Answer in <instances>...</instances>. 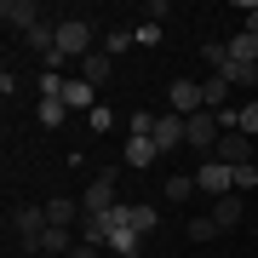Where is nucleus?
<instances>
[{"label":"nucleus","instance_id":"nucleus-4","mask_svg":"<svg viewBox=\"0 0 258 258\" xmlns=\"http://www.w3.org/2000/svg\"><path fill=\"white\" fill-rule=\"evenodd\" d=\"M195 189L212 195V201H218V195H230V189H235V166H224V161H201V172H195Z\"/></svg>","mask_w":258,"mask_h":258},{"label":"nucleus","instance_id":"nucleus-22","mask_svg":"<svg viewBox=\"0 0 258 258\" xmlns=\"http://www.w3.org/2000/svg\"><path fill=\"white\" fill-rule=\"evenodd\" d=\"M155 120H161V109H138L126 126H132V138H155Z\"/></svg>","mask_w":258,"mask_h":258},{"label":"nucleus","instance_id":"nucleus-23","mask_svg":"<svg viewBox=\"0 0 258 258\" xmlns=\"http://www.w3.org/2000/svg\"><path fill=\"white\" fill-rule=\"evenodd\" d=\"M189 195H195V178H184V172L166 178V201H189Z\"/></svg>","mask_w":258,"mask_h":258},{"label":"nucleus","instance_id":"nucleus-21","mask_svg":"<svg viewBox=\"0 0 258 258\" xmlns=\"http://www.w3.org/2000/svg\"><path fill=\"white\" fill-rule=\"evenodd\" d=\"M132 40H138V29H109V35H103V52H109V57H120Z\"/></svg>","mask_w":258,"mask_h":258},{"label":"nucleus","instance_id":"nucleus-8","mask_svg":"<svg viewBox=\"0 0 258 258\" xmlns=\"http://www.w3.org/2000/svg\"><path fill=\"white\" fill-rule=\"evenodd\" d=\"M184 126H189L184 115L161 109V120H155V149H161V155H166V149H178V144H184Z\"/></svg>","mask_w":258,"mask_h":258},{"label":"nucleus","instance_id":"nucleus-25","mask_svg":"<svg viewBox=\"0 0 258 258\" xmlns=\"http://www.w3.org/2000/svg\"><path fill=\"white\" fill-rule=\"evenodd\" d=\"M247 189H258V166H252V161L235 166V195H247Z\"/></svg>","mask_w":258,"mask_h":258},{"label":"nucleus","instance_id":"nucleus-14","mask_svg":"<svg viewBox=\"0 0 258 258\" xmlns=\"http://www.w3.org/2000/svg\"><path fill=\"white\" fill-rule=\"evenodd\" d=\"M201 92H207V109L218 115V109H230V92H235V86L224 81V75H207V81H201Z\"/></svg>","mask_w":258,"mask_h":258},{"label":"nucleus","instance_id":"nucleus-2","mask_svg":"<svg viewBox=\"0 0 258 258\" xmlns=\"http://www.w3.org/2000/svg\"><path fill=\"white\" fill-rule=\"evenodd\" d=\"M218 138H224V126H218V115H212V109L189 115V126H184V144L195 149V155H212V149H218Z\"/></svg>","mask_w":258,"mask_h":258},{"label":"nucleus","instance_id":"nucleus-18","mask_svg":"<svg viewBox=\"0 0 258 258\" xmlns=\"http://www.w3.org/2000/svg\"><path fill=\"white\" fill-rule=\"evenodd\" d=\"M46 218H52V224H63V230H69L75 218H86V207H81V201H63V195H57V201H46Z\"/></svg>","mask_w":258,"mask_h":258},{"label":"nucleus","instance_id":"nucleus-28","mask_svg":"<svg viewBox=\"0 0 258 258\" xmlns=\"http://www.w3.org/2000/svg\"><path fill=\"white\" fill-rule=\"evenodd\" d=\"M241 29H252V35H258V6H241Z\"/></svg>","mask_w":258,"mask_h":258},{"label":"nucleus","instance_id":"nucleus-20","mask_svg":"<svg viewBox=\"0 0 258 258\" xmlns=\"http://www.w3.org/2000/svg\"><path fill=\"white\" fill-rule=\"evenodd\" d=\"M63 115H69L63 98H40V103H35V120H40V126H63Z\"/></svg>","mask_w":258,"mask_h":258},{"label":"nucleus","instance_id":"nucleus-27","mask_svg":"<svg viewBox=\"0 0 258 258\" xmlns=\"http://www.w3.org/2000/svg\"><path fill=\"white\" fill-rule=\"evenodd\" d=\"M86 120H92V132H109V126H115V109H103V103H98Z\"/></svg>","mask_w":258,"mask_h":258},{"label":"nucleus","instance_id":"nucleus-16","mask_svg":"<svg viewBox=\"0 0 258 258\" xmlns=\"http://www.w3.org/2000/svg\"><path fill=\"white\" fill-rule=\"evenodd\" d=\"M126 166H149V161H161V149H155V138H126Z\"/></svg>","mask_w":258,"mask_h":258},{"label":"nucleus","instance_id":"nucleus-29","mask_svg":"<svg viewBox=\"0 0 258 258\" xmlns=\"http://www.w3.org/2000/svg\"><path fill=\"white\" fill-rule=\"evenodd\" d=\"M69 258H98V247H92V241H81V247H75Z\"/></svg>","mask_w":258,"mask_h":258},{"label":"nucleus","instance_id":"nucleus-1","mask_svg":"<svg viewBox=\"0 0 258 258\" xmlns=\"http://www.w3.org/2000/svg\"><path fill=\"white\" fill-rule=\"evenodd\" d=\"M57 52L75 57V63L92 57V23H86V18H57Z\"/></svg>","mask_w":258,"mask_h":258},{"label":"nucleus","instance_id":"nucleus-13","mask_svg":"<svg viewBox=\"0 0 258 258\" xmlns=\"http://www.w3.org/2000/svg\"><path fill=\"white\" fill-rule=\"evenodd\" d=\"M230 63H247V69H258V35H252V29H241V35L230 40Z\"/></svg>","mask_w":258,"mask_h":258},{"label":"nucleus","instance_id":"nucleus-7","mask_svg":"<svg viewBox=\"0 0 258 258\" xmlns=\"http://www.w3.org/2000/svg\"><path fill=\"white\" fill-rule=\"evenodd\" d=\"M0 18H6V29H18V35H29V29H40V23H46L35 0H6V6H0Z\"/></svg>","mask_w":258,"mask_h":258},{"label":"nucleus","instance_id":"nucleus-26","mask_svg":"<svg viewBox=\"0 0 258 258\" xmlns=\"http://www.w3.org/2000/svg\"><path fill=\"white\" fill-rule=\"evenodd\" d=\"M241 132H247V138L258 132V98H247V103H241Z\"/></svg>","mask_w":258,"mask_h":258},{"label":"nucleus","instance_id":"nucleus-3","mask_svg":"<svg viewBox=\"0 0 258 258\" xmlns=\"http://www.w3.org/2000/svg\"><path fill=\"white\" fill-rule=\"evenodd\" d=\"M12 230H18L23 252H35V241L52 230V218H46V207H18V212H12Z\"/></svg>","mask_w":258,"mask_h":258},{"label":"nucleus","instance_id":"nucleus-15","mask_svg":"<svg viewBox=\"0 0 258 258\" xmlns=\"http://www.w3.org/2000/svg\"><path fill=\"white\" fill-rule=\"evenodd\" d=\"M109 69H115V63H109V52L81 57V81H86V86H103V81H109Z\"/></svg>","mask_w":258,"mask_h":258},{"label":"nucleus","instance_id":"nucleus-19","mask_svg":"<svg viewBox=\"0 0 258 258\" xmlns=\"http://www.w3.org/2000/svg\"><path fill=\"white\" fill-rule=\"evenodd\" d=\"M201 63H212V75H224V69H230V40H207Z\"/></svg>","mask_w":258,"mask_h":258},{"label":"nucleus","instance_id":"nucleus-9","mask_svg":"<svg viewBox=\"0 0 258 258\" xmlns=\"http://www.w3.org/2000/svg\"><path fill=\"white\" fill-rule=\"evenodd\" d=\"M247 132H224L218 138V149H212V161H224V166H247Z\"/></svg>","mask_w":258,"mask_h":258},{"label":"nucleus","instance_id":"nucleus-6","mask_svg":"<svg viewBox=\"0 0 258 258\" xmlns=\"http://www.w3.org/2000/svg\"><path fill=\"white\" fill-rule=\"evenodd\" d=\"M115 178H120L115 166H103V172L92 178V184H86V195H81V207H86V212H109V207H115Z\"/></svg>","mask_w":258,"mask_h":258},{"label":"nucleus","instance_id":"nucleus-17","mask_svg":"<svg viewBox=\"0 0 258 258\" xmlns=\"http://www.w3.org/2000/svg\"><path fill=\"white\" fill-rule=\"evenodd\" d=\"M109 252L115 258H138L144 252V235L138 230H109Z\"/></svg>","mask_w":258,"mask_h":258},{"label":"nucleus","instance_id":"nucleus-30","mask_svg":"<svg viewBox=\"0 0 258 258\" xmlns=\"http://www.w3.org/2000/svg\"><path fill=\"white\" fill-rule=\"evenodd\" d=\"M252 98H258V86H252Z\"/></svg>","mask_w":258,"mask_h":258},{"label":"nucleus","instance_id":"nucleus-11","mask_svg":"<svg viewBox=\"0 0 258 258\" xmlns=\"http://www.w3.org/2000/svg\"><path fill=\"white\" fill-rule=\"evenodd\" d=\"M212 224H218V230H235V224H241V195L235 189L212 201Z\"/></svg>","mask_w":258,"mask_h":258},{"label":"nucleus","instance_id":"nucleus-24","mask_svg":"<svg viewBox=\"0 0 258 258\" xmlns=\"http://www.w3.org/2000/svg\"><path fill=\"white\" fill-rule=\"evenodd\" d=\"M212 235H224L218 224H212V212H207V218H189V241H212Z\"/></svg>","mask_w":258,"mask_h":258},{"label":"nucleus","instance_id":"nucleus-5","mask_svg":"<svg viewBox=\"0 0 258 258\" xmlns=\"http://www.w3.org/2000/svg\"><path fill=\"white\" fill-rule=\"evenodd\" d=\"M166 103H172V115H201L207 109V92H201V81H172L166 86Z\"/></svg>","mask_w":258,"mask_h":258},{"label":"nucleus","instance_id":"nucleus-12","mask_svg":"<svg viewBox=\"0 0 258 258\" xmlns=\"http://www.w3.org/2000/svg\"><path fill=\"white\" fill-rule=\"evenodd\" d=\"M75 247H81V241H75V235L63 230V224H52V230H46V235H40V241H35V252H63V258H69Z\"/></svg>","mask_w":258,"mask_h":258},{"label":"nucleus","instance_id":"nucleus-10","mask_svg":"<svg viewBox=\"0 0 258 258\" xmlns=\"http://www.w3.org/2000/svg\"><path fill=\"white\" fill-rule=\"evenodd\" d=\"M63 109H86V115H92L98 109V86H86L81 75H75V81L63 86Z\"/></svg>","mask_w":258,"mask_h":258}]
</instances>
